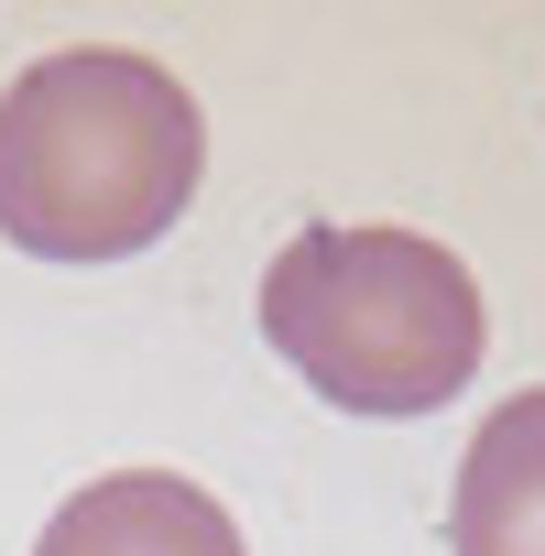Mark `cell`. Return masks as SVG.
<instances>
[{"label":"cell","mask_w":545,"mask_h":556,"mask_svg":"<svg viewBox=\"0 0 545 556\" xmlns=\"http://www.w3.org/2000/svg\"><path fill=\"white\" fill-rule=\"evenodd\" d=\"M207 175L197 99L131 45H66L0 88V240L34 262L153 251Z\"/></svg>","instance_id":"cell-1"},{"label":"cell","mask_w":545,"mask_h":556,"mask_svg":"<svg viewBox=\"0 0 545 556\" xmlns=\"http://www.w3.org/2000/svg\"><path fill=\"white\" fill-rule=\"evenodd\" d=\"M262 339L339 415H436L469 393L491 306L480 273L415 229H295L262 273Z\"/></svg>","instance_id":"cell-2"},{"label":"cell","mask_w":545,"mask_h":556,"mask_svg":"<svg viewBox=\"0 0 545 556\" xmlns=\"http://www.w3.org/2000/svg\"><path fill=\"white\" fill-rule=\"evenodd\" d=\"M34 556H251L240 523L175 480V469H110L88 491L55 502V523L34 534Z\"/></svg>","instance_id":"cell-3"},{"label":"cell","mask_w":545,"mask_h":556,"mask_svg":"<svg viewBox=\"0 0 545 556\" xmlns=\"http://www.w3.org/2000/svg\"><path fill=\"white\" fill-rule=\"evenodd\" d=\"M447 545L458 556H545V382L491 404V426L469 437Z\"/></svg>","instance_id":"cell-4"}]
</instances>
